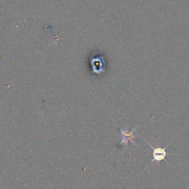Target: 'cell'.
Returning <instances> with one entry per match:
<instances>
[{
	"label": "cell",
	"mask_w": 189,
	"mask_h": 189,
	"mask_svg": "<svg viewBox=\"0 0 189 189\" xmlns=\"http://www.w3.org/2000/svg\"><path fill=\"white\" fill-rule=\"evenodd\" d=\"M148 146H150L151 148L153 149V152H152V156H153V160L150 162V164L151 163H154V161H162V160H165V163H168L167 160H165V158H166L167 154L168 153L166 152L165 149H166L167 147H168V145L167 146H165V148H154L151 144L148 143Z\"/></svg>",
	"instance_id": "6da1fadb"
},
{
	"label": "cell",
	"mask_w": 189,
	"mask_h": 189,
	"mask_svg": "<svg viewBox=\"0 0 189 189\" xmlns=\"http://www.w3.org/2000/svg\"><path fill=\"white\" fill-rule=\"evenodd\" d=\"M137 129L135 128L134 129H133L131 132H129L128 130H124V129H121V138H122V141L120 142V145L125 144L126 146H127L128 143L129 141H131V143H133L134 144H135L134 142V131Z\"/></svg>",
	"instance_id": "7a4b0ae2"
}]
</instances>
